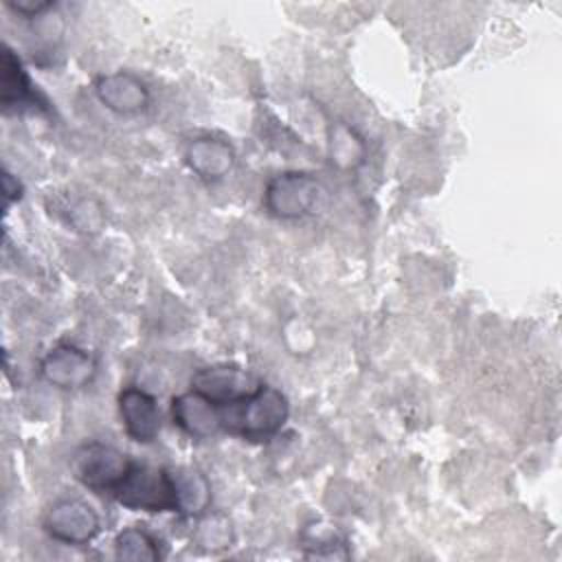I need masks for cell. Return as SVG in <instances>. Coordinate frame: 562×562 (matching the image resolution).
Returning <instances> with one entry per match:
<instances>
[{"instance_id":"6da1fadb","label":"cell","mask_w":562,"mask_h":562,"mask_svg":"<svg viewBox=\"0 0 562 562\" xmlns=\"http://www.w3.org/2000/svg\"><path fill=\"white\" fill-rule=\"evenodd\" d=\"M288 417V397L279 389L261 382L250 395L222 406V432L248 441H268L285 426Z\"/></svg>"},{"instance_id":"7a4b0ae2","label":"cell","mask_w":562,"mask_h":562,"mask_svg":"<svg viewBox=\"0 0 562 562\" xmlns=\"http://www.w3.org/2000/svg\"><path fill=\"white\" fill-rule=\"evenodd\" d=\"M110 498L134 512H178L171 468H156L138 461H134Z\"/></svg>"},{"instance_id":"3957f363","label":"cell","mask_w":562,"mask_h":562,"mask_svg":"<svg viewBox=\"0 0 562 562\" xmlns=\"http://www.w3.org/2000/svg\"><path fill=\"white\" fill-rule=\"evenodd\" d=\"M134 465V459L119 448L103 441H88L79 446L70 459V470L75 479L97 492L110 496L114 487L123 481V476Z\"/></svg>"},{"instance_id":"277c9868","label":"cell","mask_w":562,"mask_h":562,"mask_svg":"<svg viewBox=\"0 0 562 562\" xmlns=\"http://www.w3.org/2000/svg\"><path fill=\"white\" fill-rule=\"evenodd\" d=\"M323 189L307 171H283L268 180L263 206L279 220H299L316 206Z\"/></svg>"},{"instance_id":"5b68a950","label":"cell","mask_w":562,"mask_h":562,"mask_svg":"<svg viewBox=\"0 0 562 562\" xmlns=\"http://www.w3.org/2000/svg\"><path fill=\"white\" fill-rule=\"evenodd\" d=\"M44 531L64 544H88L101 531L99 514L81 498H61L44 514Z\"/></svg>"},{"instance_id":"8992f818","label":"cell","mask_w":562,"mask_h":562,"mask_svg":"<svg viewBox=\"0 0 562 562\" xmlns=\"http://www.w3.org/2000/svg\"><path fill=\"white\" fill-rule=\"evenodd\" d=\"M42 378L61 389V391H77L88 386L97 375V360L86 349L72 342H59L40 362Z\"/></svg>"},{"instance_id":"52a82bcc","label":"cell","mask_w":562,"mask_h":562,"mask_svg":"<svg viewBox=\"0 0 562 562\" xmlns=\"http://www.w3.org/2000/svg\"><path fill=\"white\" fill-rule=\"evenodd\" d=\"M259 380L241 367L235 364H213L202 367L191 378V389L213 400L217 406H226L241 400L259 389Z\"/></svg>"},{"instance_id":"ba28073f","label":"cell","mask_w":562,"mask_h":562,"mask_svg":"<svg viewBox=\"0 0 562 562\" xmlns=\"http://www.w3.org/2000/svg\"><path fill=\"white\" fill-rule=\"evenodd\" d=\"M173 424L193 439H211L222 432V406L189 389L171 400Z\"/></svg>"},{"instance_id":"9c48e42d","label":"cell","mask_w":562,"mask_h":562,"mask_svg":"<svg viewBox=\"0 0 562 562\" xmlns=\"http://www.w3.org/2000/svg\"><path fill=\"white\" fill-rule=\"evenodd\" d=\"M0 103L7 112L11 110H48V101L44 94L33 86L31 77L26 75L20 57L4 46L0 59Z\"/></svg>"},{"instance_id":"30bf717a","label":"cell","mask_w":562,"mask_h":562,"mask_svg":"<svg viewBox=\"0 0 562 562\" xmlns=\"http://www.w3.org/2000/svg\"><path fill=\"white\" fill-rule=\"evenodd\" d=\"M119 413L125 435L138 443H151L160 432V411L156 397L138 386H125L119 393Z\"/></svg>"},{"instance_id":"8fae6325","label":"cell","mask_w":562,"mask_h":562,"mask_svg":"<svg viewBox=\"0 0 562 562\" xmlns=\"http://www.w3.org/2000/svg\"><path fill=\"white\" fill-rule=\"evenodd\" d=\"M97 99L116 114H136L149 105L147 86L132 72L119 70L94 81Z\"/></svg>"},{"instance_id":"7c38bea8","label":"cell","mask_w":562,"mask_h":562,"mask_svg":"<svg viewBox=\"0 0 562 562\" xmlns=\"http://www.w3.org/2000/svg\"><path fill=\"white\" fill-rule=\"evenodd\" d=\"M184 160L193 173L204 180L224 178L235 165V149L217 136H198L187 145Z\"/></svg>"},{"instance_id":"4fadbf2b","label":"cell","mask_w":562,"mask_h":562,"mask_svg":"<svg viewBox=\"0 0 562 562\" xmlns=\"http://www.w3.org/2000/svg\"><path fill=\"white\" fill-rule=\"evenodd\" d=\"M171 479L178 503L176 514L189 518L202 516L211 505V483L206 476L193 468H171Z\"/></svg>"},{"instance_id":"5bb4252c","label":"cell","mask_w":562,"mask_h":562,"mask_svg":"<svg viewBox=\"0 0 562 562\" xmlns=\"http://www.w3.org/2000/svg\"><path fill=\"white\" fill-rule=\"evenodd\" d=\"M160 542L143 527H125L114 538V555L125 562H156L160 560Z\"/></svg>"},{"instance_id":"9a60e30c","label":"cell","mask_w":562,"mask_h":562,"mask_svg":"<svg viewBox=\"0 0 562 562\" xmlns=\"http://www.w3.org/2000/svg\"><path fill=\"white\" fill-rule=\"evenodd\" d=\"M303 547L307 558H347V540L331 525H312L303 531Z\"/></svg>"},{"instance_id":"2e32d148","label":"cell","mask_w":562,"mask_h":562,"mask_svg":"<svg viewBox=\"0 0 562 562\" xmlns=\"http://www.w3.org/2000/svg\"><path fill=\"white\" fill-rule=\"evenodd\" d=\"M193 540L204 551H222L233 542V527L224 514H202L198 516Z\"/></svg>"},{"instance_id":"e0dca14e","label":"cell","mask_w":562,"mask_h":562,"mask_svg":"<svg viewBox=\"0 0 562 562\" xmlns=\"http://www.w3.org/2000/svg\"><path fill=\"white\" fill-rule=\"evenodd\" d=\"M331 160L345 165V167H351L353 162H358L362 158V143L360 138H356V134L345 127V125H338L336 132H334V138H331Z\"/></svg>"},{"instance_id":"ac0fdd59","label":"cell","mask_w":562,"mask_h":562,"mask_svg":"<svg viewBox=\"0 0 562 562\" xmlns=\"http://www.w3.org/2000/svg\"><path fill=\"white\" fill-rule=\"evenodd\" d=\"M68 220L70 224L77 228V231H83V233H94L101 228L103 224V213H101V206L94 202V200H79L77 204H72L70 213H68Z\"/></svg>"},{"instance_id":"d6986e66","label":"cell","mask_w":562,"mask_h":562,"mask_svg":"<svg viewBox=\"0 0 562 562\" xmlns=\"http://www.w3.org/2000/svg\"><path fill=\"white\" fill-rule=\"evenodd\" d=\"M7 7L11 11H15L18 15L26 18V20H33V18H40L46 11H50L55 7V2L53 0H9Z\"/></svg>"},{"instance_id":"ffe728a7","label":"cell","mask_w":562,"mask_h":562,"mask_svg":"<svg viewBox=\"0 0 562 562\" xmlns=\"http://www.w3.org/2000/svg\"><path fill=\"white\" fill-rule=\"evenodd\" d=\"M4 193H7V204L22 198V184L9 171L4 173Z\"/></svg>"}]
</instances>
